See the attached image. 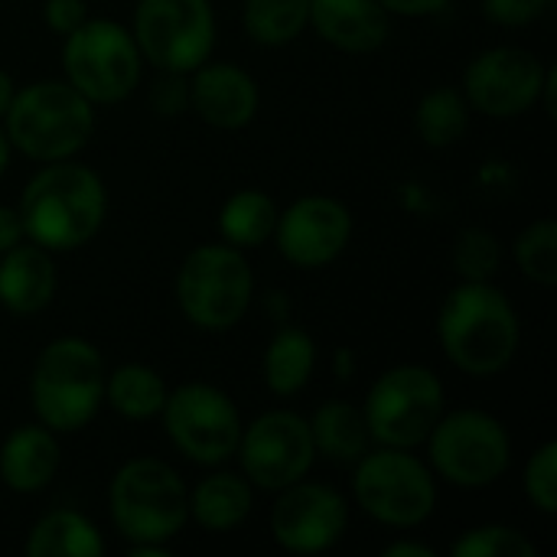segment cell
Here are the masks:
<instances>
[{
	"label": "cell",
	"instance_id": "cell-11",
	"mask_svg": "<svg viewBox=\"0 0 557 557\" xmlns=\"http://www.w3.org/2000/svg\"><path fill=\"white\" fill-rule=\"evenodd\" d=\"M131 36L153 69L189 75L215 49V13L209 0H137Z\"/></svg>",
	"mask_w": 557,
	"mask_h": 557
},
{
	"label": "cell",
	"instance_id": "cell-24",
	"mask_svg": "<svg viewBox=\"0 0 557 557\" xmlns=\"http://www.w3.org/2000/svg\"><path fill=\"white\" fill-rule=\"evenodd\" d=\"M313 369H317V343L310 339V333L300 330V326L277 330L274 339L264 349V359H261L264 385L274 395L290 398V395L307 388Z\"/></svg>",
	"mask_w": 557,
	"mask_h": 557
},
{
	"label": "cell",
	"instance_id": "cell-21",
	"mask_svg": "<svg viewBox=\"0 0 557 557\" xmlns=\"http://www.w3.org/2000/svg\"><path fill=\"white\" fill-rule=\"evenodd\" d=\"M307 424H310V437H313L317 454H323L326 460L343 463V467L356 463L372 444L362 408H356L343 398L323 401Z\"/></svg>",
	"mask_w": 557,
	"mask_h": 557
},
{
	"label": "cell",
	"instance_id": "cell-2",
	"mask_svg": "<svg viewBox=\"0 0 557 557\" xmlns=\"http://www.w3.org/2000/svg\"><path fill=\"white\" fill-rule=\"evenodd\" d=\"M437 339L460 372L490 379L519 352V313L493 281H463L437 313Z\"/></svg>",
	"mask_w": 557,
	"mask_h": 557
},
{
	"label": "cell",
	"instance_id": "cell-3",
	"mask_svg": "<svg viewBox=\"0 0 557 557\" xmlns=\"http://www.w3.org/2000/svg\"><path fill=\"white\" fill-rule=\"evenodd\" d=\"M104 359L82 336L52 339L33 362L29 405L36 421L55 434H75L104 405Z\"/></svg>",
	"mask_w": 557,
	"mask_h": 557
},
{
	"label": "cell",
	"instance_id": "cell-23",
	"mask_svg": "<svg viewBox=\"0 0 557 557\" xmlns=\"http://www.w3.org/2000/svg\"><path fill=\"white\" fill-rule=\"evenodd\" d=\"M251 512V483L235 473H212L189 493V519L206 532H232Z\"/></svg>",
	"mask_w": 557,
	"mask_h": 557
},
{
	"label": "cell",
	"instance_id": "cell-30",
	"mask_svg": "<svg viewBox=\"0 0 557 557\" xmlns=\"http://www.w3.org/2000/svg\"><path fill=\"white\" fill-rule=\"evenodd\" d=\"M454 557H535L539 548L532 545V539L512 525H480L463 532L454 545Z\"/></svg>",
	"mask_w": 557,
	"mask_h": 557
},
{
	"label": "cell",
	"instance_id": "cell-18",
	"mask_svg": "<svg viewBox=\"0 0 557 557\" xmlns=\"http://www.w3.org/2000/svg\"><path fill=\"white\" fill-rule=\"evenodd\" d=\"M379 0H310V26L343 52H375L392 33Z\"/></svg>",
	"mask_w": 557,
	"mask_h": 557
},
{
	"label": "cell",
	"instance_id": "cell-20",
	"mask_svg": "<svg viewBox=\"0 0 557 557\" xmlns=\"http://www.w3.org/2000/svg\"><path fill=\"white\" fill-rule=\"evenodd\" d=\"M62 463V450L55 431L46 424H23L0 444V480L13 493H39L46 490Z\"/></svg>",
	"mask_w": 557,
	"mask_h": 557
},
{
	"label": "cell",
	"instance_id": "cell-14",
	"mask_svg": "<svg viewBox=\"0 0 557 557\" xmlns=\"http://www.w3.org/2000/svg\"><path fill=\"white\" fill-rule=\"evenodd\" d=\"M548 65L529 49L496 46L476 55L463 72V95L470 108L486 117L506 121L532 111L542 101Z\"/></svg>",
	"mask_w": 557,
	"mask_h": 557
},
{
	"label": "cell",
	"instance_id": "cell-39",
	"mask_svg": "<svg viewBox=\"0 0 557 557\" xmlns=\"http://www.w3.org/2000/svg\"><path fill=\"white\" fill-rule=\"evenodd\" d=\"M13 91H16V85H13L10 72L0 69V117L7 114V108H10V101H13Z\"/></svg>",
	"mask_w": 557,
	"mask_h": 557
},
{
	"label": "cell",
	"instance_id": "cell-26",
	"mask_svg": "<svg viewBox=\"0 0 557 557\" xmlns=\"http://www.w3.org/2000/svg\"><path fill=\"white\" fill-rule=\"evenodd\" d=\"M277 225V206L264 189H238L225 199L219 212V232L225 245L235 248H261Z\"/></svg>",
	"mask_w": 557,
	"mask_h": 557
},
{
	"label": "cell",
	"instance_id": "cell-15",
	"mask_svg": "<svg viewBox=\"0 0 557 557\" xmlns=\"http://www.w3.org/2000/svg\"><path fill=\"white\" fill-rule=\"evenodd\" d=\"M349 525L346 499L323 483H290L277 490L271 509V535L290 555H320L330 552Z\"/></svg>",
	"mask_w": 557,
	"mask_h": 557
},
{
	"label": "cell",
	"instance_id": "cell-29",
	"mask_svg": "<svg viewBox=\"0 0 557 557\" xmlns=\"http://www.w3.org/2000/svg\"><path fill=\"white\" fill-rule=\"evenodd\" d=\"M516 264L519 271L542 284V287H555L557 281V225L555 219H539L529 228L519 232L516 245H512Z\"/></svg>",
	"mask_w": 557,
	"mask_h": 557
},
{
	"label": "cell",
	"instance_id": "cell-25",
	"mask_svg": "<svg viewBox=\"0 0 557 557\" xmlns=\"http://www.w3.org/2000/svg\"><path fill=\"white\" fill-rule=\"evenodd\" d=\"M104 401L127 421H147L163 411L166 382L157 369L144 362H127L104 379Z\"/></svg>",
	"mask_w": 557,
	"mask_h": 557
},
{
	"label": "cell",
	"instance_id": "cell-13",
	"mask_svg": "<svg viewBox=\"0 0 557 557\" xmlns=\"http://www.w3.org/2000/svg\"><path fill=\"white\" fill-rule=\"evenodd\" d=\"M235 454L245 470V480L268 493L307 480L317 460L310 424L294 411H268L255 418L248 428H242Z\"/></svg>",
	"mask_w": 557,
	"mask_h": 557
},
{
	"label": "cell",
	"instance_id": "cell-37",
	"mask_svg": "<svg viewBox=\"0 0 557 557\" xmlns=\"http://www.w3.org/2000/svg\"><path fill=\"white\" fill-rule=\"evenodd\" d=\"M26 242V232H23V222H20V212L10 209V206H0V255L10 251L13 245Z\"/></svg>",
	"mask_w": 557,
	"mask_h": 557
},
{
	"label": "cell",
	"instance_id": "cell-6",
	"mask_svg": "<svg viewBox=\"0 0 557 557\" xmlns=\"http://www.w3.org/2000/svg\"><path fill=\"white\" fill-rule=\"evenodd\" d=\"M251 297L255 274L235 245H199L176 271V304L196 330L225 333L238 326Z\"/></svg>",
	"mask_w": 557,
	"mask_h": 557
},
{
	"label": "cell",
	"instance_id": "cell-40",
	"mask_svg": "<svg viewBox=\"0 0 557 557\" xmlns=\"http://www.w3.org/2000/svg\"><path fill=\"white\" fill-rule=\"evenodd\" d=\"M7 163H10V140H7V134L0 127V176L7 173Z\"/></svg>",
	"mask_w": 557,
	"mask_h": 557
},
{
	"label": "cell",
	"instance_id": "cell-28",
	"mask_svg": "<svg viewBox=\"0 0 557 557\" xmlns=\"http://www.w3.org/2000/svg\"><path fill=\"white\" fill-rule=\"evenodd\" d=\"M242 23L258 46H287L310 26V0H245Z\"/></svg>",
	"mask_w": 557,
	"mask_h": 557
},
{
	"label": "cell",
	"instance_id": "cell-31",
	"mask_svg": "<svg viewBox=\"0 0 557 557\" xmlns=\"http://www.w3.org/2000/svg\"><path fill=\"white\" fill-rule=\"evenodd\" d=\"M450 258L463 281H493L503 264V248L490 228H463L454 242Z\"/></svg>",
	"mask_w": 557,
	"mask_h": 557
},
{
	"label": "cell",
	"instance_id": "cell-36",
	"mask_svg": "<svg viewBox=\"0 0 557 557\" xmlns=\"http://www.w3.org/2000/svg\"><path fill=\"white\" fill-rule=\"evenodd\" d=\"M395 16H431L447 7V0H379Z\"/></svg>",
	"mask_w": 557,
	"mask_h": 557
},
{
	"label": "cell",
	"instance_id": "cell-17",
	"mask_svg": "<svg viewBox=\"0 0 557 557\" xmlns=\"http://www.w3.org/2000/svg\"><path fill=\"white\" fill-rule=\"evenodd\" d=\"M258 85L255 78L232 65L206 59L199 69L189 72V108L219 131H238L255 121L258 114Z\"/></svg>",
	"mask_w": 557,
	"mask_h": 557
},
{
	"label": "cell",
	"instance_id": "cell-32",
	"mask_svg": "<svg viewBox=\"0 0 557 557\" xmlns=\"http://www.w3.org/2000/svg\"><path fill=\"white\" fill-rule=\"evenodd\" d=\"M525 496L542 516L557 512V444H542L525 467Z\"/></svg>",
	"mask_w": 557,
	"mask_h": 557
},
{
	"label": "cell",
	"instance_id": "cell-1",
	"mask_svg": "<svg viewBox=\"0 0 557 557\" xmlns=\"http://www.w3.org/2000/svg\"><path fill=\"white\" fill-rule=\"evenodd\" d=\"M16 212L26 242L52 255L75 251L98 235L108 212V193L91 166L52 160L26 183Z\"/></svg>",
	"mask_w": 557,
	"mask_h": 557
},
{
	"label": "cell",
	"instance_id": "cell-35",
	"mask_svg": "<svg viewBox=\"0 0 557 557\" xmlns=\"http://www.w3.org/2000/svg\"><path fill=\"white\" fill-rule=\"evenodd\" d=\"M42 16L52 33L69 36L72 29H78L88 20V7H85V0H46Z\"/></svg>",
	"mask_w": 557,
	"mask_h": 557
},
{
	"label": "cell",
	"instance_id": "cell-38",
	"mask_svg": "<svg viewBox=\"0 0 557 557\" xmlns=\"http://www.w3.org/2000/svg\"><path fill=\"white\" fill-rule=\"evenodd\" d=\"M385 557H434V548L418 545V542H392L385 548Z\"/></svg>",
	"mask_w": 557,
	"mask_h": 557
},
{
	"label": "cell",
	"instance_id": "cell-4",
	"mask_svg": "<svg viewBox=\"0 0 557 557\" xmlns=\"http://www.w3.org/2000/svg\"><path fill=\"white\" fill-rule=\"evenodd\" d=\"M3 134L29 160L52 163L78 153L95 131V104L65 78H42L13 91Z\"/></svg>",
	"mask_w": 557,
	"mask_h": 557
},
{
	"label": "cell",
	"instance_id": "cell-9",
	"mask_svg": "<svg viewBox=\"0 0 557 557\" xmlns=\"http://www.w3.org/2000/svg\"><path fill=\"white\" fill-rule=\"evenodd\" d=\"M424 444L434 473L460 490H486L503 480L512 463V437L506 424L476 408L441 414Z\"/></svg>",
	"mask_w": 557,
	"mask_h": 557
},
{
	"label": "cell",
	"instance_id": "cell-22",
	"mask_svg": "<svg viewBox=\"0 0 557 557\" xmlns=\"http://www.w3.org/2000/svg\"><path fill=\"white\" fill-rule=\"evenodd\" d=\"M23 552L29 557H101L104 539L88 516L55 509L29 529Z\"/></svg>",
	"mask_w": 557,
	"mask_h": 557
},
{
	"label": "cell",
	"instance_id": "cell-7",
	"mask_svg": "<svg viewBox=\"0 0 557 557\" xmlns=\"http://www.w3.org/2000/svg\"><path fill=\"white\" fill-rule=\"evenodd\" d=\"M352 493L359 509L388 529H418L437 506V483L424 460L401 447L366 450L356 463Z\"/></svg>",
	"mask_w": 557,
	"mask_h": 557
},
{
	"label": "cell",
	"instance_id": "cell-8",
	"mask_svg": "<svg viewBox=\"0 0 557 557\" xmlns=\"http://www.w3.org/2000/svg\"><path fill=\"white\" fill-rule=\"evenodd\" d=\"M140 59L131 29L101 16H88L62 46L65 82L91 104H117L131 98L140 82Z\"/></svg>",
	"mask_w": 557,
	"mask_h": 557
},
{
	"label": "cell",
	"instance_id": "cell-5",
	"mask_svg": "<svg viewBox=\"0 0 557 557\" xmlns=\"http://www.w3.org/2000/svg\"><path fill=\"white\" fill-rule=\"evenodd\" d=\"M108 509L114 529L131 545H166L189 522V490L170 463L137 457L114 473Z\"/></svg>",
	"mask_w": 557,
	"mask_h": 557
},
{
	"label": "cell",
	"instance_id": "cell-16",
	"mask_svg": "<svg viewBox=\"0 0 557 557\" xmlns=\"http://www.w3.org/2000/svg\"><path fill=\"white\" fill-rule=\"evenodd\" d=\"M277 251L294 268H323L336 261L352 238V212L333 196H304L277 212Z\"/></svg>",
	"mask_w": 557,
	"mask_h": 557
},
{
	"label": "cell",
	"instance_id": "cell-34",
	"mask_svg": "<svg viewBox=\"0 0 557 557\" xmlns=\"http://www.w3.org/2000/svg\"><path fill=\"white\" fill-rule=\"evenodd\" d=\"M552 0H483L486 16L496 26H529L535 23Z\"/></svg>",
	"mask_w": 557,
	"mask_h": 557
},
{
	"label": "cell",
	"instance_id": "cell-19",
	"mask_svg": "<svg viewBox=\"0 0 557 557\" xmlns=\"http://www.w3.org/2000/svg\"><path fill=\"white\" fill-rule=\"evenodd\" d=\"M55 287H59V274H55L52 251L33 242L26 245L20 242L0 255V307L3 310L16 317L39 313L52 304Z\"/></svg>",
	"mask_w": 557,
	"mask_h": 557
},
{
	"label": "cell",
	"instance_id": "cell-12",
	"mask_svg": "<svg viewBox=\"0 0 557 557\" xmlns=\"http://www.w3.org/2000/svg\"><path fill=\"white\" fill-rule=\"evenodd\" d=\"M160 418L173 447L199 467H219L238 450L242 414L215 385L186 382L166 392Z\"/></svg>",
	"mask_w": 557,
	"mask_h": 557
},
{
	"label": "cell",
	"instance_id": "cell-27",
	"mask_svg": "<svg viewBox=\"0 0 557 557\" xmlns=\"http://www.w3.org/2000/svg\"><path fill=\"white\" fill-rule=\"evenodd\" d=\"M470 111L473 108H470V101H467V95L460 88L441 85V88L428 91L418 101L414 131L434 150L454 147L467 134V127H470Z\"/></svg>",
	"mask_w": 557,
	"mask_h": 557
},
{
	"label": "cell",
	"instance_id": "cell-10",
	"mask_svg": "<svg viewBox=\"0 0 557 557\" xmlns=\"http://www.w3.org/2000/svg\"><path fill=\"white\" fill-rule=\"evenodd\" d=\"M379 447H421L444 414V385L424 366H395L375 379L362 405Z\"/></svg>",
	"mask_w": 557,
	"mask_h": 557
},
{
	"label": "cell",
	"instance_id": "cell-33",
	"mask_svg": "<svg viewBox=\"0 0 557 557\" xmlns=\"http://www.w3.org/2000/svg\"><path fill=\"white\" fill-rule=\"evenodd\" d=\"M150 108L160 117H180L183 111H189V75L160 72V78L150 88Z\"/></svg>",
	"mask_w": 557,
	"mask_h": 557
}]
</instances>
